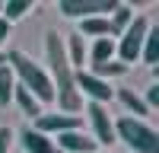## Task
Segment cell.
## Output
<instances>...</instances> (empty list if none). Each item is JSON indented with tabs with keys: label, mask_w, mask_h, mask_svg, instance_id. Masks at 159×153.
<instances>
[{
	"label": "cell",
	"mask_w": 159,
	"mask_h": 153,
	"mask_svg": "<svg viewBox=\"0 0 159 153\" xmlns=\"http://www.w3.org/2000/svg\"><path fill=\"white\" fill-rule=\"evenodd\" d=\"M45 54H48V64H51V73H54V80L51 86L57 83L54 89V99L64 115H73L83 109V96L76 93V83H73V70H70V61H67V48H64L61 35L57 32H48L45 35Z\"/></svg>",
	"instance_id": "1"
},
{
	"label": "cell",
	"mask_w": 159,
	"mask_h": 153,
	"mask_svg": "<svg viewBox=\"0 0 159 153\" xmlns=\"http://www.w3.org/2000/svg\"><path fill=\"white\" fill-rule=\"evenodd\" d=\"M7 67L19 73L22 89H29V93H32L38 102H54V86H51V76H48L42 67H38V64H35L29 54H25V51L13 48L10 54H7Z\"/></svg>",
	"instance_id": "2"
},
{
	"label": "cell",
	"mask_w": 159,
	"mask_h": 153,
	"mask_svg": "<svg viewBox=\"0 0 159 153\" xmlns=\"http://www.w3.org/2000/svg\"><path fill=\"white\" fill-rule=\"evenodd\" d=\"M115 140H124L130 153H159V134L140 118H118Z\"/></svg>",
	"instance_id": "3"
},
{
	"label": "cell",
	"mask_w": 159,
	"mask_h": 153,
	"mask_svg": "<svg viewBox=\"0 0 159 153\" xmlns=\"http://www.w3.org/2000/svg\"><path fill=\"white\" fill-rule=\"evenodd\" d=\"M147 32H150V19H147V16H134V19H130V26L121 32V42L115 45V54L121 58L124 67H127V64H134V61L140 58V48H143Z\"/></svg>",
	"instance_id": "4"
},
{
	"label": "cell",
	"mask_w": 159,
	"mask_h": 153,
	"mask_svg": "<svg viewBox=\"0 0 159 153\" xmlns=\"http://www.w3.org/2000/svg\"><path fill=\"white\" fill-rule=\"evenodd\" d=\"M80 115H64V112H42L35 118V128L32 131H38V134H67V131H80Z\"/></svg>",
	"instance_id": "5"
},
{
	"label": "cell",
	"mask_w": 159,
	"mask_h": 153,
	"mask_svg": "<svg viewBox=\"0 0 159 153\" xmlns=\"http://www.w3.org/2000/svg\"><path fill=\"white\" fill-rule=\"evenodd\" d=\"M57 10L67 19H89V16H99L105 10H115V0H61Z\"/></svg>",
	"instance_id": "6"
},
{
	"label": "cell",
	"mask_w": 159,
	"mask_h": 153,
	"mask_svg": "<svg viewBox=\"0 0 159 153\" xmlns=\"http://www.w3.org/2000/svg\"><path fill=\"white\" fill-rule=\"evenodd\" d=\"M89 112V121H92V131H96V144H105V147H111L115 144V121L108 118V109L99 105V102H89L86 105Z\"/></svg>",
	"instance_id": "7"
},
{
	"label": "cell",
	"mask_w": 159,
	"mask_h": 153,
	"mask_svg": "<svg viewBox=\"0 0 159 153\" xmlns=\"http://www.w3.org/2000/svg\"><path fill=\"white\" fill-rule=\"evenodd\" d=\"M73 83H76V93L83 89V93L92 99V102H99V105H105L111 96H115V89L108 86V80H99V76H92L89 70H80L73 76Z\"/></svg>",
	"instance_id": "8"
},
{
	"label": "cell",
	"mask_w": 159,
	"mask_h": 153,
	"mask_svg": "<svg viewBox=\"0 0 159 153\" xmlns=\"http://www.w3.org/2000/svg\"><path fill=\"white\" fill-rule=\"evenodd\" d=\"M57 147L70 153H96V140L86 137L83 131H67V134H57Z\"/></svg>",
	"instance_id": "9"
},
{
	"label": "cell",
	"mask_w": 159,
	"mask_h": 153,
	"mask_svg": "<svg viewBox=\"0 0 159 153\" xmlns=\"http://www.w3.org/2000/svg\"><path fill=\"white\" fill-rule=\"evenodd\" d=\"M22 147L29 150V153H57V147L51 144V137L32 131V128H25V131H22Z\"/></svg>",
	"instance_id": "10"
},
{
	"label": "cell",
	"mask_w": 159,
	"mask_h": 153,
	"mask_svg": "<svg viewBox=\"0 0 159 153\" xmlns=\"http://www.w3.org/2000/svg\"><path fill=\"white\" fill-rule=\"evenodd\" d=\"M130 19H134V10H130L127 3H115L111 19H108V35H121L127 26H130Z\"/></svg>",
	"instance_id": "11"
},
{
	"label": "cell",
	"mask_w": 159,
	"mask_h": 153,
	"mask_svg": "<svg viewBox=\"0 0 159 153\" xmlns=\"http://www.w3.org/2000/svg\"><path fill=\"white\" fill-rule=\"evenodd\" d=\"M140 58L150 64V67H156V61H159V29H153L150 26V32L147 38H143V48H140Z\"/></svg>",
	"instance_id": "12"
},
{
	"label": "cell",
	"mask_w": 159,
	"mask_h": 153,
	"mask_svg": "<svg viewBox=\"0 0 159 153\" xmlns=\"http://www.w3.org/2000/svg\"><path fill=\"white\" fill-rule=\"evenodd\" d=\"M118 99H121L124 105H127L130 112H134V118H140V121H143V115H150L147 102H143V99L134 93V89H127V86H124V89H118Z\"/></svg>",
	"instance_id": "13"
},
{
	"label": "cell",
	"mask_w": 159,
	"mask_h": 153,
	"mask_svg": "<svg viewBox=\"0 0 159 153\" xmlns=\"http://www.w3.org/2000/svg\"><path fill=\"white\" fill-rule=\"evenodd\" d=\"M76 35H96V38H108V19H102V16L80 19V32H76Z\"/></svg>",
	"instance_id": "14"
},
{
	"label": "cell",
	"mask_w": 159,
	"mask_h": 153,
	"mask_svg": "<svg viewBox=\"0 0 159 153\" xmlns=\"http://www.w3.org/2000/svg\"><path fill=\"white\" fill-rule=\"evenodd\" d=\"M13 96H16V102H19V109L29 115V118H38L42 115V105H38V99L29 93V89H22V86H16L13 89Z\"/></svg>",
	"instance_id": "15"
},
{
	"label": "cell",
	"mask_w": 159,
	"mask_h": 153,
	"mask_svg": "<svg viewBox=\"0 0 159 153\" xmlns=\"http://www.w3.org/2000/svg\"><path fill=\"white\" fill-rule=\"evenodd\" d=\"M13 89H16V76H13V70L3 64V67H0V109H7V105H10Z\"/></svg>",
	"instance_id": "16"
},
{
	"label": "cell",
	"mask_w": 159,
	"mask_h": 153,
	"mask_svg": "<svg viewBox=\"0 0 159 153\" xmlns=\"http://www.w3.org/2000/svg\"><path fill=\"white\" fill-rule=\"evenodd\" d=\"M89 58H92V64H108L115 58V42H111V38H96Z\"/></svg>",
	"instance_id": "17"
},
{
	"label": "cell",
	"mask_w": 159,
	"mask_h": 153,
	"mask_svg": "<svg viewBox=\"0 0 159 153\" xmlns=\"http://www.w3.org/2000/svg\"><path fill=\"white\" fill-rule=\"evenodd\" d=\"M29 10H32V3H29V0H10V3H3V7H0V16H3L7 22H13V19L25 16Z\"/></svg>",
	"instance_id": "18"
},
{
	"label": "cell",
	"mask_w": 159,
	"mask_h": 153,
	"mask_svg": "<svg viewBox=\"0 0 159 153\" xmlns=\"http://www.w3.org/2000/svg\"><path fill=\"white\" fill-rule=\"evenodd\" d=\"M127 67H124V64L121 61H108V64H92V76H99V80H108V76H121Z\"/></svg>",
	"instance_id": "19"
},
{
	"label": "cell",
	"mask_w": 159,
	"mask_h": 153,
	"mask_svg": "<svg viewBox=\"0 0 159 153\" xmlns=\"http://www.w3.org/2000/svg\"><path fill=\"white\" fill-rule=\"evenodd\" d=\"M83 58H86L83 35H76V32H73V35H70V58H67V61H70V64H76V67L83 70Z\"/></svg>",
	"instance_id": "20"
},
{
	"label": "cell",
	"mask_w": 159,
	"mask_h": 153,
	"mask_svg": "<svg viewBox=\"0 0 159 153\" xmlns=\"http://www.w3.org/2000/svg\"><path fill=\"white\" fill-rule=\"evenodd\" d=\"M143 102H147V109H150V112L159 109V83H153V86L147 89V99H143Z\"/></svg>",
	"instance_id": "21"
},
{
	"label": "cell",
	"mask_w": 159,
	"mask_h": 153,
	"mask_svg": "<svg viewBox=\"0 0 159 153\" xmlns=\"http://www.w3.org/2000/svg\"><path fill=\"white\" fill-rule=\"evenodd\" d=\"M10 144H13V131L10 128H0V153H7Z\"/></svg>",
	"instance_id": "22"
},
{
	"label": "cell",
	"mask_w": 159,
	"mask_h": 153,
	"mask_svg": "<svg viewBox=\"0 0 159 153\" xmlns=\"http://www.w3.org/2000/svg\"><path fill=\"white\" fill-rule=\"evenodd\" d=\"M7 35H10V22L0 16V48H3V42H7Z\"/></svg>",
	"instance_id": "23"
},
{
	"label": "cell",
	"mask_w": 159,
	"mask_h": 153,
	"mask_svg": "<svg viewBox=\"0 0 159 153\" xmlns=\"http://www.w3.org/2000/svg\"><path fill=\"white\" fill-rule=\"evenodd\" d=\"M3 64H7V54H0V67H3Z\"/></svg>",
	"instance_id": "24"
},
{
	"label": "cell",
	"mask_w": 159,
	"mask_h": 153,
	"mask_svg": "<svg viewBox=\"0 0 159 153\" xmlns=\"http://www.w3.org/2000/svg\"><path fill=\"white\" fill-rule=\"evenodd\" d=\"M96 153H111V150H96Z\"/></svg>",
	"instance_id": "25"
},
{
	"label": "cell",
	"mask_w": 159,
	"mask_h": 153,
	"mask_svg": "<svg viewBox=\"0 0 159 153\" xmlns=\"http://www.w3.org/2000/svg\"><path fill=\"white\" fill-rule=\"evenodd\" d=\"M0 7H3V3H0Z\"/></svg>",
	"instance_id": "26"
}]
</instances>
